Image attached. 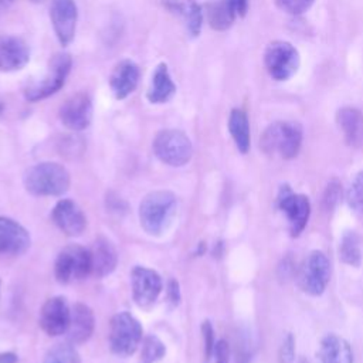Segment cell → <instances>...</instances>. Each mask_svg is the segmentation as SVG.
Wrapping results in <instances>:
<instances>
[{
	"label": "cell",
	"mask_w": 363,
	"mask_h": 363,
	"mask_svg": "<svg viewBox=\"0 0 363 363\" xmlns=\"http://www.w3.org/2000/svg\"><path fill=\"white\" fill-rule=\"evenodd\" d=\"M176 197L170 191L149 193L139 206V220L143 230L152 235L162 234L176 214Z\"/></svg>",
	"instance_id": "3957f363"
},
{
	"label": "cell",
	"mask_w": 363,
	"mask_h": 363,
	"mask_svg": "<svg viewBox=\"0 0 363 363\" xmlns=\"http://www.w3.org/2000/svg\"><path fill=\"white\" fill-rule=\"evenodd\" d=\"M162 6L183 20L191 37H197L200 34L204 11L196 0H162Z\"/></svg>",
	"instance_id": "44dd1931"
},
{
	"label": "cell",
	"mask_w": 363,
	"mask_h": 363,
	"mask_svg": "<svg viewBox=\"0 0 363 363\" xmlns=\"http://www.w3.org/2000/svg\"><path fill=\"white\" fill-rule=\"evenodd\" d=\"M299 64V52L288 41H271L264 51V65L269 77L275 81L289 79L298 71Z\"/></svg>",
	"instance_id": "ba28073f"
},
{
	"label": "cell",
	"mask_w": 363,
	"mask_h": 363,
	"mask_svg": "<svg viewBox=\"0 0 363 363\" xmlns=\"http://www.w3.org/2000/svg\"><path fill=\"white\" fill-rule=\"evenodd\" d=\"M294 357H295V339L291 333H288L279 347L278 360L279 363H292Z\"/></svg>",
	"instance_id": "836d02e7"
},
{
	"label": "cell",
	"mask_w": 363,
	"mask_h": 363,
	"mask_svg": "<svg viewBox=\"0 0 363 363\" xmlns=\"http://www.w3.org/2000/svg\"><path fill=\"white\" fill-rule=\"evenodd\" d=\"M92 101L86 92L71 95L60 108V121L71 130H84L92 121Z\"/></svg>",
	"instance_id": "7c38bea8"
},
{
	"label": "cell",
	"mask_w": 363,
	"mask_h": 363,
	"mask_svg": "<svg viewBox=\"0 0 363 363\" xmlns=\"http://www.w3.org/2000/svg\"><path fill=\"white\" fill-rule=\"evenodd\" d=\"M3 109H4V106H3V104H1V101H0V113L3 112Z\"/></svg>",
	"instance_id": "ab89813d"
},
{
	"label": "cell",
	"mask_w": 363,
	"mask_h": 363,
	"mask_svg": "<svg viewBox=\"0 0 363 363\" xmlns=\"http://www.w3.org/2000/svg\"><path fill=\"white\" fill-rule=\"evenodd\" d=\"M302 126L294 121H278L265 128L259 146L269 156L292 159L299 153L302 145Z\"/></svg>",
	"instance_id": "6da1fadb"
},
{
	"label": "cell",
	"mask_w": 363,
	"mask_h": 363,
	"mask_svg": "<svg viewBox=\"0 0 363 363\" xmlns=\"http://www.w3.org/2000/svg\"><path fill=\"white\" fill-rule=\"evenodd\" d=\"M30 60L27 43L16 35L0 37V71H17Z\"/></svg>",
	"instance_id": "ac0fdd59"
},
{
	"label": "cell",
	"mask_w": 363,
	"mask_h": 363,
	"mask_svg": "<svg viewBox=\"0 0 363 363\" xmlns=\"http://www.w3.org/2000/svg\"><path fill=\"white\" fill-rule=\"evenodd\" d=\"M89 251V267H91V275L96 278H102L109 275L116 264H118V254L112 242L105 238L99 237L96 238Z\"/></svg>",
	"instance_id": "d6986e66"
},
{
	"label": "cell",
	"mask_w": 363,
	"mask_h": 363,
	"mask_svg": "<svg viewBox=\"0 0 363 363\" xmlns=\"http://www.w3.org/2000/svg\"><path fill=\"white\" fill-rule=\"evenodd\" d=\"M30 247L27 230L17 221L0 216V254L20 255Z\"/></svg>",
	"instance_id": "2e32d148"
},
{
	"label": "cell",
	"mask_w": 363,
	"mask_h": 363,
	"mask_svg": "<svg viewBox=\"0 0 363 363\" xmlns=\"http://www.w3.org/2000/svg\"><path fill=\"white\" fill-rule=\"evenodd\" d=\"M71 309L62 296L50 298L40 311V326L48 336H58L67 332Z\"/></svg>",
	"instance_id": "5bb4252c"
},
{
	"label": "cell",
	"mask_w": 363,
	"mask_h": 363,
	"mask_svg": "<svg viewBox=\"0 0 363 363\" xmlns=\"http://www.w3.org/2000/svg\"><path fill=\"white\" fill-rule=\"evenodd\" d=\"M330 279V262L322 251H312L306 255L296 272L298 286L308 295L323 294Z\"/></svg>",
	"instance_id": "52a82bcc"
},
{
	"label": "cell",
	"mask_w": 363,
	"mask_h": 363,
	"mask_svg": "<svg viewBox=\"0 0 363 363\" xmlns=\"http://www.w3.org/2000/svg\"><path fill=\"white\" fill-rule=\"evenodd\" d=\"M0 363H17V356L13 352L0 353Z\"/></svg>",
	"instance_id": "74e56055"
},
{
	"label": "cell",
	"mask_w": 363,
	"mask_h": 363,
	"mask_svg": "<svg viewBox=\"0 0 363 363\" xmlns=\"http://www.w3.org/2000/svg\"><path fill=\"white\" fill-rule=\"evenodd\" d=\"M140 71L136 62L132 60L119 61L109 77V86L116 99H125L138 86Z\"/></svg>",
	"instance_id": "e0dca14e"
},
{
	"label": "cell",
	"mask_w": 363,
	"mask_h": 363,
	"mask_svg": "<svg viewBox=\"0 0 363 363\" xmlns=\"http://www.w3.org/2000/svg\"><path fill=\"white\" fill-rule=\"evenodd\" d=\"M153 152L160 162L169 166H183L191 159L193 146L184 132L164 129L155 136Z\"/></svg>",
	"instance_id": "8992f818"
},
{
	"label": "cell",
	"mask_w": 363,
	"mask_h": 363,
	"mask_svg": "<svg viewBox=\"0 0 363 363\" xmlns=\"http://www.w3.org/2000/svg\"><path fill=\"white\" fill-rule=\"evenodd\" d=\"M33 1H43V0H33Z\"/></svg>",
	"instance_id": "b9f144b4"
},
{
	"label": "cell",
	"mask_w": 363,
	"mask_h": 363,
	"mask_svg": "<svg viewBox=\"0 0 363 363\" xmlns=\"http://www.w3.org/2000/svg\"><path fill=\"white\" fill-rule=\"evenodd\" d=\"M52 220L55 225L69 237L79 235L86 227L85 214L81 207L69 199H62L55 204L52 210Z\"/></svg>",
	"instance_id": "9a60e30c"
},
{
	"label": "cell",
	"mask_w": 363,
	"mask_h": 363,
	"mask_svg": "<svg viewBox=\"0 0 363 363\" xmlns=\"http://www.w3.org/2000/svg\"><path fill=\"white\" fill-rule=\"evenodd\" d=\"M24 186L34 196H61L69 187V173L60 163H37L24 173Z\"/></svg>",
	"instance_id": "7a4b0ae2"
},
{
	"label": "cell",
	"mask_w": 363,
	"mask_h": 363,
	"mask_svg": "<svg viewBox=\"0 0 363 363\" xmlns=\"http://www.w3.org/2000/svg\"><path fill=\"white\" fill-rule=\"evenodd\" d=\"M206 17L211 28L216 31L228 30L237 16L234 6L230 0H218L206 4Z\"/></svg>",
	"instance_id": "d4e9b609"
},
{
	"label": "cell",
	"mask_w": 363,
	"mask_h": 363,
	"mask_svg": "<svg viewBox=\"0 0 363 363\" xmlns=\"http://www.w3.org/2000/svg\"><path fill=\"white\" fill-rule=\"evenodd\" d=\"M230 1L235 9L237 16H240V17L245 16V13L248 10V0H230Z\"/></svg>",
	"instance_id": "8d00e7d4"
},
{
	"label": "cell",
	"mask_w": 363,
	"mask_h": 363,
	"mask_svg": "<svg viewBox=\"0 0 363 363\" xmlns=\"http://www.w3.org/2000/svg\"><path fill=\"white\" fill-rule=\"evenodd\" d=\"M132 295L138 306L149 308L157 299L162 291L159 274L146 267H135L130 274Z\"/></svg>",
	"instance_id": "4fadbf2b"
},
{
	"label": "cell",
	"mask_w": 363,
	"mask_h": 363,
	"mask_svg": "<svg viewBox=\"0 0 363 363\" xmlns=\"http://www.w3.org/2000/svg\"><path fill=\"white\" fill-rule=\"evenodd\" d=\"M54 274L61 284L77 282L91 275L89 251L78 244L67 245L57 255Z\"/></svg>",
	"instance_id": "9c48e42d"
},
{
	"label": "cell",
	"mask_w": 363,
	"mask_h": 363,
	"mask_svg": "<svg viewBox=\"0 0 363 363\" xmlns=\"http://www.w3.org/2000/svg\"><path fill=\"white\" fill-rule=\"evenodd\" d=\"M95 326V318L89 306L84 303H75L71 308V315H69V323L67 328V339L72 345L84 343L86 342Z\"/></svg>",
	"instance_id": "ffe728a7"
},
{
	"label": "cell",
	"mask_w": 363,
	"mask_h": 363,
	"mask_svg": "<svg viewBox=\"0 0 363 363\" xmlns=\"http://www.w3.org/2000/svg\"><path fill=\"white\" fill-rule=\"evenodd\" d=\"M50 20L54 33L62 47L71 44L75 35L78 9L74 0H52L50 7Z\"/></svg>",
	"instance_id": "8fae6325"
},
{
	"label": "cell",
	"mask_w": 363,
	"mask_h": 363,
	"mask_svg": "<svg viewBox=\"0 0 363 363\" xmlns=\"http://www.w3.org/2000/svg\"><path fill=\"white\" fill-rule=\"evenodd\" d=\"M346 200L353 211L363 214V170L359 172L353 179L346 193Z\"/></svg>",
	"instance_id": "f546056e"
},
{
	"label": "cell",
	"mask_w": 363,
	"mask_h": 363,
	"mask_svg": "<svg viewBox=\"0 0 363 363\" xmlns=\"http://www.w3.org/2000/svg\"><path fill=\"white\" fill-rule=\"evenodd\" d=\"M166 349L160 339L155 335H147L142 342V362L143 363H155L160 360L164 354Z\"/></svg>",
	"instance_id": "f1b7e54d"
},
{
	"label": "cell",
	"mask_w": 363,
	"mask_h": 363,
	"mask_svg": "<svg viewBox=\"0 0 363 363\" xmlns=\"http://www.w3.org/2000/svg\"><path fill=\"white\" fill-rule=\"evenodd\" d=\"M315 0H274L277 7L286 14L299 16L311 9Z\"/></svg>",
	"instance_id": "1f68e13d"
},
{
	"label": "cell",
	"mask_w": 363,
	"mask_h": 363,
	"mask_svg": "<svg viewBox=\"0 0 363 363\" xmlns=\"http://www.w3.org/2000/svg\"><path fill=\"white\" fill-rule=\"evenodd\" d=\"M43 363H81L79 354L75 350L72 343H57L51 346L45 356Z\"/></svg>",
	"instance_id": "83f0119b"
},
{
	"label": "cell",
	"mask_w": 363,
	"mask_h": 363,
	"mask_svg": "<svg viewBox=\"0 0 363 363\" xmlns=\"http://www.w3.org/2000/svg\"><path fill=\"white\" fill-rule=\"evenodd\" d=\"M1 7H3V4H1V3H0V10H1Z\"/></svg>",
	"instance_id": "60d3db41"
},
{
	"label": "cell",
	"mask_w": 363,
	"mask_h": 363,
	"mask_svg": "<svg viewBox=\"0 0 363 363\" xmlns=\"http://www.w3.org/2000/svg\"><path fill=\"white\" fill-rule=\"evenodd\" d=\"M340 259L352 267H359L362 262V250L360 241L354 231H347L343 234L339 245Z\"/></svg>",
	"instance_id": "4316f807"
},
{
	"label": "cell",
	"mask_w": 363,
	"mask_h": 363,
	"mask_svg": "<svg viewBox=\"0 0 363 363\" xmlns=\"http://www.w3.org/2000/svg\"><path fill=\"white\" fill-rule=\"evenodd\" d=\"M277 206L286 217L291 235L298 237L306 227L311 216L309 199L303 194L294 193L288 184H284L278 191Z\"/></svg>",
	"instance_id": "30bf717a"
},
{
	"label": "cell",
	"mask_w": 363,
	"mask_h": 363,
	"mask_svg": "<svg viewBox=\"0 0 363 363\" xmlns=\"http://www.w3.org/2000/svg\"><path fill=\"white\" fill-rule=\"evenodd\" d=\"M71 67H72V60L69 54L67 52L55 54L50 61L48 71L44 75V78L38 82L28 85L24 89V98L28 102H38L54 95L64 86L71 72Z\"/></svg>",
	"instance_id": "277c9868"
},
{
	"label": "cell",
	"mask_w": 363,
	"mask_h": 363,
	"mask_svg": "<svg viewBox=\"0 0 363 363\" xmlns=\"http://www.w3.org/2000/svg\"><path fill=\"white\" fill-rule=\"evenodd\" d=\"M228 130L230 135L241 153H247L251 145V135H250V122L248 116L242 109L234 108L228 116Z\"/></svg>",
	"instance_id": "484cf974"
},
{
	"label": "cell",
	"mask_w": 363,
	"mask_h": 363,
	"mask_svg": "<svg viewBox=\"0 0 363 363\" xmlns=\"http://www.w3.org/2000/svg\"><path fill=\"white\" fill-rule=\"evenodd\" d=\"M201 332H203V337H204V352H206V357L211 353L213 347H214V333H213V328L210 325V322H203L201 325Z\"/></svg>",
	"instance_id": "e575fe53"
},
{
	"label": "cell",
	"mask_w": 363,
	"mask_h": 363,
	"mask_svg": "<svg viewBox=\"0 0 363 363\" xmlns=\"http://www.w3.org/2000/svg\"><path fill=\"white\" fill-rule=\"evenodd\" d=\"M167 295H169V299H170L174 305H177V302H179V299H180V292H179V284H177V281H174V279H170V281H169V285H167Z\"/></svg>",
	"instance_id": "d590c367"
},
{
	"label": "cell",
	"mask_w": 363,
	"mask_h": 363,
	"mask_svg": "<svg viewBox=\"0 0 363 363\" xmlns=\"http://www.w3.org/2000/svg\"><path fill=\"white\" fill-rule=\"evenodd\" d=\"M174 94H176V84L172 79L167 64L160 62L155 68L146 98L152 104H164L170 101Z\"/></svg>",
	"instance_id": "cb8c5ba5"
},
{
	"label": "cell",
	"mask_w": 363,
	"mask_h": 363,
	"mask_svg": "<svg viewBox=\"0 0 363 363\" xmlns=\"http://www.w3.org/2000/svg\"><path fill=\"white\" fill-rule=\"evenodd\" d=\"M142 342V326L129 312L116 313L109 323L111 350L118 356H130Z\"/></svg>",
	"instance_id": "5b68a950"
},
{
	"label": "cell",
	"mask_w": 363,
	"mask_h": 363,
	"mask_svg": "<svg viewBox=\"0 0 363 363\" xmlns=\"http://www.w3.org/2000/svg\"><path fill=\"white\" fill-rule=\"evenodd\" d=\"M342 199V183L336 179L330 180L323 191L322 204L325 210H333Z\"/></svg>",
	"instance_id": "4dcf8cb0"
},
{
	"label": "cell",
	"mask_w": 363,
	"mask_h": 363,
	"mask_svg": "<svg viewBox=\"0 0 363 363\" xmlns=\"http://www.w3.org/2000/svg\"><path fill=\"white\" fill-rule=\"evenodd\" d=\"M318 359L320 363H353V352L343 337L330 333L322 339Z\"/></svg>",
	"instance_id": "603a6c76"
},
{
	"label": "cell",
	"mask_w": 363,
	"mask_h": 363,
	"mask_svg": "<svg viewBox=\"0 0 363 363\" xmlns=\"http://www.w3.org/2000/svg\"><path fill=\"white\" fill-rule=\"evenodd\" d=\"M336 123L349 146L363 143V113L353 106H343L336 112Z\"/></svg>",
	"instance_id": "7402d4cb"
},
{
	"label": "cell",
	"mask_w": 363,
	"mask_h": 363,
	"mask_svg": "<svg viewBox=\"0 0 363 363\" xmlns=\"http://www.w3.org/2000/svg\"><path fill=\"white\" fill-rule=\"evenodd\" d=\"M230 347L225 340H218L214 343L211 353L206 357V363H228Z\"/></svg>",
	"instance_id": "d6a6232c"
},
{
	"label": "cell",
	"mask_w": 363,
	"mask_h": 363,
	"mask_svg": "<svg viewBox=\"0 0 363 363\" xmlns=\"http://www.w3.org/2000/svg\"><path fill=\"white\" fill-rule=\"evenodd\" d=\"M13 0H0V3L3 4V6H6V4H9V3H11Z\"/></svg>",
	"instance_id": "f35d334b"
}]
</instances>
